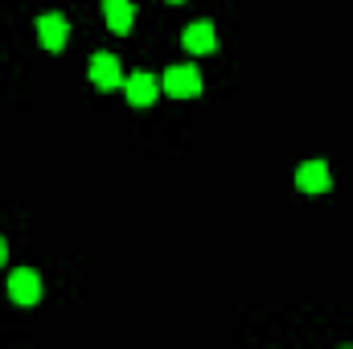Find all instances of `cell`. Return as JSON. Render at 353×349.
Wrapping results in <instances>:
<instances>
[{"instance_id": "6da1fadb", "label": "cell", "mask_w": 353, "mask_h": 349, "mask_svg": "<svg viewBox=\"0 0 353 349\" xmlns=\"http://www.w3.org/2000/svg\"><path fill=\"white\" fill-rule=\"evenodd\" d=\"M87 79L94 90H123V66H119V58L115 54H107V50H99V54H90L87 62Z\"/></svg>"}, {"instance_id": "7a4b0ae2", "label": "cell", "mask_w": 353, "mask_h": 349, "mask_svg": "<svg viewBox=\"0 0 353 349\" xmlns=\"http://www.w3.org/2000/svg\"><path fill=\"white\" fill-rule=\"evenodd\" d=\"M161 94H173V99H197L201 94V70L193 62L185 66H169L161 74Z\"/></svg>"}, {"instance_id": "3957f363", "label": "cell", "mask_w": 353, "mask_h": 349, "mask_svg": "<svg viewBox=\"0 0 353 349\" xmlns=\"http://www.w3.org/2000/svg\"><path fill=\"white\" fill-rule=\"evenodd\" d=\"M41 292H46V283H41V275H37L33 267H17V271L8 275V300H12V304L33 308V304L41 300Z\"/></svg>"}, {"instance_id": "277c9868", "label": "cell", "mask_w": 353, "mask_h": 349, "mask_svg": "<svg viewBox=\"0 0 353 349\" xmlns=\"http://www.w3.org/2000/svg\"><path fill=\"white\" fill-rule=\"evenodd\" d=\"M37 41L46 54H62L66 41H70V21L62 12H41L37 17Z\"/></svg>"}, {"instance_id": "5b68a950", "label": "cell", "mask_w": 353, "mask_h": 349, "mask_svg": "<svg viewBox=\"0 0 353 349\" xmlns=\"http://www.w3.org/2000/svg\"><path fill=\"white\" fill-rule=\"evenodd\" d=\"M181 50L193 54V58H210L218 50V33H214V21H189L181 29Z\"/></svg>"}, {"instance_id": "8992f818", "label": "cell", "mask_w": 353, "mask_h": 349, "mask_svg": "<svg viewBox=\"0 0 353 349\" xmlns=\"http://www.w3.org/2000/svg\"><path fill=\"white\" fill-rule=\"evenodd\" d=\"M123 94H128V103H132V107H152V103H157V94H161V79H157V74H148V70H136V74H128V79H123Z\"/></svg>"}, {"instance_id": "52a82bcc", "label": "cell", "mask_w": 353, "mask_h": 349, "mask_svg": "<svg viewBox=\"0 0 353 349\" xmlns=\"http://www.w3.org/2000/svg\"><path fill=\"white\" fill-rule=\"evenodd\" d=\"M296 189H300V193H329V189H333L329 165H325V161H304V165L296 169Z\"/></svg>"}, {"instance_id": "ba28073f", "label": "cell", "mask_w": 353, "mask_h": 349, "mask_svg": "<svg viewBox=\"0 0 353 349\" xmlns=\"http://www.w3.org/2000/svg\"><path fill=\"white\" fill-rule=\"evenodd\" d=\"M103 21L111 25V33H132L136 25V4L132 0H103Z\"/></svg>"}, {"instance_id": "9c48e42d", "label": "cell", "mask_w": 353, "mask_h": 349, "mask_svg": "<svg viewBox=\"0 0 353 349\" xmlns=\"http://www.w3.org/2000/svg\"><path fill=\"white\" fill-rule=\"evenodd\" d=\"M4 263H8V243L0 239V267H4Z\"/></svg>"}, {"instance_id": "30bf717a", "label": "cell", "mask_w": 353, "mask_h": 349, "mask_svg": "<svg viewBox=\"0 0 353 349\" xmlns=\"http://www.w3.org/2000/svg\"><path fill=\"white\" fill-rule=\"evenodd\" d=\"M169 4H185V0H169Z\"/></svg>"}]
</instances>
